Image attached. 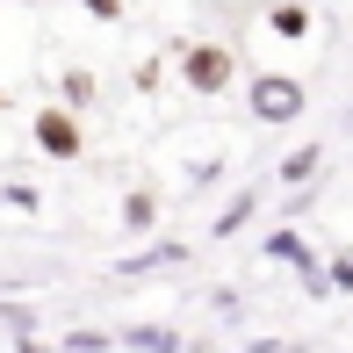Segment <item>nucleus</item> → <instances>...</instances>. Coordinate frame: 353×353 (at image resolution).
I'll list each match as a JSON object with an SVG mask.
<instances>
[{
    "label": "nucleus",
    "mask_w": 353,
    "mask_h": 353,
    "mask_svg": "<svg viewBox=\"0 0 353 353\" xmlns=\"http://www.w3.org/2000/svg\"><path fill=\"white\" fill-rule=\"evenodd\" d=\"M181 79L195 94H223L238 79V51H223V43H188L181 51Z\"/></svg>",
    "instance_id": "2"
},
{
    "label": "nucleus",
    "mask_w": 353,
    "mask_h": 353,
    "mask_svg": "<svg viewBox=\"0 0 353 353\" xmlns=\"http://www.w3.org/2000/svg\"><path fill=\"white\" fill-rule=\"evenodd\" d=\"M188 252L181 245H152V252H137V260H123V274H152V267H181Z\"/></svg>",
    "instance_id": "7"
},
{
    "label": "nucleus",
    "mask_w": 353,
    "mask_h": 353,
    "mask_svg": "<svg viewBox=\"0 0 353 353\" xmlns=\"http://www.w3.org/2000/svg\"><path fill=\"white\" fill-rule=\"evenodd\" d=\"M14 353H51V346H37V339H22V346H14Z\"/></svg>",
    "instance_id": "13"
},
{
    "label": "nucleus",
    "mask_w": 353,
    "mask_h": 353,
    "mask_svg": "<svg viewBox=\"0 0 353 353\" xmlns=\"http://www.w3.org/2000/svg\"><path fill=\"white\" fill-rule=\"evenodd\" d=\"M79 8H87L94 22H123V0H79Z\"/></svg>",
    "instance_id": "11"
},
{
    "label": "nucleus",
    "mask_w": 353,
    "mask_h": 353,
    "mask_svg": "<svg viewBox=\"0 0 353 353\" xmlns=\"http://www.w3.org/2000/svg\"><path fill=\"white\" fill-rule=\"evenodd\" d=\"M101 346H116V339H101V332H72L65 353H101Z\"/></svg>",
    "instance_id": "10"
},
{
    "label": "nucleus",
    "mask_w": 353,
    "mask_h": 353,
    "mask_svg": "<svg viewBox=\"0 0 353 353\" xmlns=\"http://www.w3.org/2000/svg\"><path fill=\"white\" fill-rule=\"evenodd\" d=\"M65 101H94V79L87 72H65Z\"/></svg>",
    "instance_id": "12"
},
{
    "label": "nucleus",
    "mask_w": 353,
    "mask_h": 353,
    "mask_svg": "<svg viewBox=\"0 0 353 353\" xmlns=\"http://www.w3.org/2000/svg\"><path fill=\"white\" fill-rule=\"evenodd\" d=\"M252 210H260V195H252V188H245V195H238L231 210L216 216V238H238V231H245V216H252Z\"/></svg>",
    "instance_id": "8"
},
{
    "label": "nucleus",
    "mask_w": 353,
    "mask_h": 353,
    "mask_svg": "<svg viewBox=\"0 0 353 353\" xmlns=\"http://www.w3.org/2000/svg\"><path fill=\"white\" fill-rule=\"evenodd\" d=\"M267 22H274V37H288V43H303V37H310V8H303V0H281Z\"/></svg>",
    "instance_id": "5"
},
{
    "label": "nucleus",
    "mask_w": 353,
    "mask_h": 353,
    "mask_svg": "<svg viewBox=\"0 0 353 353\" xmlns=\"http://www.w3.org/2000/svg\"><path fill=\"white\" fill-rule=\"evenodd\" d=\"M245 108L260 123H296L303 108H310V94H303V79H288V72H260L245 87Z\"/></svg>",
    "instance_id": "1"
},
{
    "label": "nucleus",
    "mask_w": 353,
    "mask_h": 353,
    "mask_svg": "<svg viewBox=\"0 0 353 353\" xmlns=\"http://www.w3.org/2000/svg\"><path fill=\"white\" fill-rule=\"evenodd\" d=\"M152 216H159V202L144 195V188H130V195H123V223H130V231H152Z\"/></svg>",
    "instance_id": "9"
},
{
    "label": "nucleus",
    "mask_w": 353,
    "mask_h": 353,
    "mask_svg": "<svg viewBox=\"0 0 353 353\" xmlns=\"http://www.w3.org/2000/svg\"><path fill=\"white\" fill-rule=\"evenodd\" d=\"M317 166H325V144H296V152H288L274 173H281L288 188H303V181H317Z\"/></svg>",
    "instance_id": "4"
},
{
    "label": "nucleus",
    "mask_w": 353,
    "mask_h": 353,
    "mask_svg": "<svg viewBox=\"0 0 353 353\" xmlns=\"http://www.w3.org/2000/svg\"><path fill=\"white\" fill-rule=\"evenodd\" d=\"M79 123H72V108H37V152L43 159H58V166H72L79 159Z\"/></svg>",
    "instance_id": "3"
},
{
    "label": "nucleus",
    "mask_w": 353,
    "mask_h": 353,
    "mask_svg": "<svg viewBox=\"0 0 353 353\" xmlns=\"http://www.w3.org/2000/svg\"><path fill=\"white\" fill-rule=\"evenodd\" d=\"M123 346H137V353H181V339H173L166 325H137V332H123Z\"/></svg>",
    "instance_id": "6"
},
{
    "label": "nucleus",
    "mask_w": 353,
    "mask_h": 353,
    "mask_svg": "<svg viewBox=\"0 0 353 353\" xmlns=\"http://www.w3.org/2000/svg\"><path fill=\"white\" fill-rule=\"evenodd\" d=\"M0 108H8V101H0Z\"/></svg>",
    "instance_id": "14"
}]
</instances>
